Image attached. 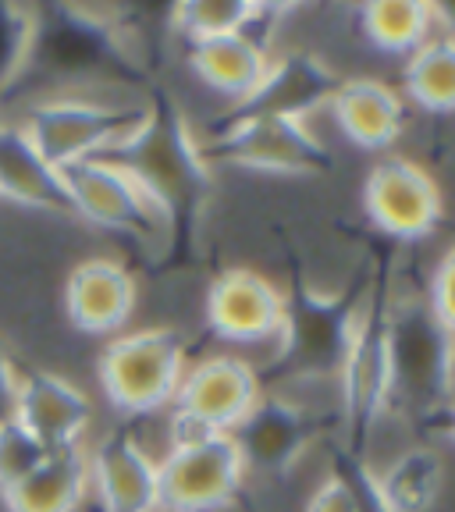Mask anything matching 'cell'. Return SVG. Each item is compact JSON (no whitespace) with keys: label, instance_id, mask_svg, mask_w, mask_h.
<instances>
[{"label":"cell","instance_id":"cell-3","mask_svg":"<svg viewBox=\"0 0 455 512\" xmlns=\"http://www.w3.org/2000/svg\"><path fill=\"white\" fill-rule=\"evenodd\" d=\"M185 370H189V356L175 331L136 328L104 345L96 360V381L118 413L150 416L175 406Z\"/></svg>","mask_w":455,"mask_h":512},{"label":"cell","instance_id":"cell-21","mask_svg":"<svg viewBox=\"0 0 455 512\" xmlns=\"http://www.w3.org/2000/svg\"><path fill=\"white\" fill-rule=\"evenodd\" d=\"M356 22L367 43H374L381 54L409 57L438 32L441 11L420 0H374L363 4Z\"/></svg>","mask_w":455,"mask_h":512},{"label":"cell","instance_id":"cell-27","mask_svg":"<svg viewBox=\"0 0 455 512\" xmlns=\"http://www.w3.org/2000/svg\"><path fill=\"white\" fill-rule=\"evenodd\" d=\"M424 306L434 317V324H438L445 335L455 338V246H448L438 264H434L431 281H427Z\"/></svg>","mask_w":455,"mask_h":512},{"label":"cell","instance_id":"cell-4","mask_svg":"<svg viewBox=\"0 0 455 512\" xmlns=\"http://www.w3.org/2000/svg\"><path fill=\"white\" fill-rule=\"evenodd\" d=\"M217 157L232 168L278 178H313L331 168L328 146L310 121L274 111H232L217 136Z\"/></svg>","mask_w":455,"mask_h":512},{"label":"cell","instance_id":"cell-5","mask_svg":"<svg viewBox=\"0 0 455 512\" xmlns=\"http://www.w3.org/2000/svg\"><path fill=\"white\" fill-rule=\"evenodd\" d=\"M61 171L64 185H68V200H72V214L104 228V232L132 235L136 242H157L175 228L168 214L157 207V200L121 168L118 160L93 157L68 164Z\"/></svg>","mask_w":455,"mask_h":512},{"label":"cell","instance_id":"cell-26","mask_svg":"<svg viewBox=\"0 0 455 512\" xmlns=\"http://www.w3.org/2000/svg\"><path fill=\"white\" fill-rule=\"evenodd\" d=\"M43 456H47V448L22 424H15L11 416L0 420V491L15 488L25 473H32L43 463Z\"/></svg>","mask_w":455,"mask_h":512},{"label":"cell","instance_id":"cell-17","mask_svg":"<svg viewBox=\"0 0 455 512\" xmlns=\"http://www.w3.org/2000/svg\"><path fill=\"white\" fill-rule=\"evenodd\" d=\"M313 434V424L299 399L281 392H264L253 413L242 420V427L232 434L242 448L249 470L281 473L306 452V441Z\"/></svg>","mask_w":455,"mask_h":512},{"label":"cell","instance_id":"cell-8","mask_svg":"<svg viewBox=\"0 0 455 512\" xmlns=\"http://www.w3.org/2000/svg\"><path fill=\"white\" fill-rule=\"evenodd\" d=\"M260 370L239 352H210L203 360H192L185 381L178 388L175 413L189 416L210 434H235L256 402L264 399Z\"/></svg>","mask_w":455,"mask_h":512},{"label":"cell","instance_id":"cell-29","mask_svg":"<svg viewBox=\"0 0 455 512\" xmlns=\"http://www.w3.org/2000/svg\"><path fill=\"white\" fill-rule=\"evenodd\" d=\"M448 438L455 441V406H452V413H448Z\"/></svg>","mask_w":455,"mask_h":512},{"label":"cell","instance_id":"cell-25","mask_svg":"<svg viewBox=\"0 0 455 512\" xmlns=\"http://www.w3.org/2000/svg\"><path fill=\"white\" fill-rule=\"evenodd\" d=\"M40 18L18 4H0V96L8 93L36 57Z\"/></svg>","mask_w":455,"mask_h":512},{"label":"cell","instance_id":"cell-13","mask_svg":"<svg viewBox=\"0 0 455 512\" xmlns=\"http://www.w3.org/2000/svg\"><path fill=\"white\" fill-rule=\"evenodd\" d=\"M11 420L22 424L47 452L79 448L93 424V402L72 377L57 370H22Z\"/></svg>","mask_w":455,"mask_h":512},{"label":"cell","instance_id":"cell-16","mask_svg":"<svg viewBox=\"0 0 455 512\" xmlns=\"http://www.w3.org/2000/svg\"><path fill=\"white\" fill-rule=\"evenodd\" d=\"M338 132L352 146L367 153H384L399 143L402 128H406V100L395 86L381 79H342L328 104Z\"/></svg>","mask_w":455,"mask_h":512},{"label":"cell","instance_id":"cell-7","mask_svg":"<svg viewBox=\"0 0 455 512\" xmlns=\"http://www.w3.org/2000/svg\"><path fill=\"white\" fill-rule=\"evenodd\" d=\"M363 210L377 232L399 242H420L438 232L445 203L434 175L409 157H384L367 171Z\"/></svg>","mask_w":455,"mask_h":512},{"label":"cell","instance_id":"cell-12","mask_svg":"<svg viewBox=\"0 0 455 512\" xmlns=\"http://www.w3.org/2000/svg\"><path fill=\"white\" fill-rule=\"evenodd\" d=\"M139 303V281L118 256H86L64 281V313L89 338L125 335Z\"/></svg>","mask_w":455,"mask_h":512},{"label":"cell","instance_id":"cell-28","mask_svg":"<svg viewBox=\"0 0 455 512\" xmlns=\"http://www.w3.org/2000/svg\"><path fill=\"white\" fill-rule=\"evenodd\" d=\"M18 377H22V367L15 363L11 349L0 342V420H8L11 406H15V392H18Z\"/></svg>","mask_w":455,"mask_h":512},{"label":"cell","instance_id":"cell-22","mask_svg":"<svg viewBox=\"0 0 455 512\" xmlns=\"http://www.w3.org/2000/svg\"><path fill=\"white\" fill-rule=\"evenodd\" d=\"M374 480L388 512H427L441 495L445 463L434 448L413 445L399 452L381 473H374Z\"/></svg>","mask_w":455,"mask_h":512},{"label":"cell","instance_id":"cell-19","mask_svg":"<svg viewBox=\"0 0 455 512\" xmlns=\"http://www.w3.org/2000/svg\"><path fill=\"white\" fill-rule=\"evenodd\" d=\"M338 82L342 79L317 54H306V50L274 54L264 86L256 89V96L249 104L235 107V111H274V114H296V118L310 121L313 111L331 104Z\"/></svg>","mask_w":455,"mask_h":512},{"label":"cell","instance_id":"cell-6","mask_svg":"<svg viewBox=\"0 0 455 512\" xmlns=\"http://www.w3.org/2000/svg\"><path fill=\"white\" fill-rule=\"evenodd\" d=\"M246 477L249 466L232 434L171 445L160 456V512H224Z\"/></svg>","mask_w":455,"mask_h":512},{"label":"cell","instance_id":"cell-11","mask_svg":"<svg viewBox=\"0 0 455 512\" xmlns=\"http://www.w3.org/2000/svg\"><path fill=\"white\" fill-rule=\"evenodd\" d=\"M338 399L352 434H367L395 399V349L388 313H363L345 363L338 370Z\"/></svg>","mask_w":455,"mask_h":512},{"label":"cell","instance_id":"cell-2","mask_svg":"<svg viewBox=\"0 0 455 512\" xmlns=\"http://www.w3.org/2000/svg\"><path fill=\"white\" fill-rule=\"evenodd\" d=\"M143 107L146 104H136V100L64 89V93L40 96L36 104L25 107L18 121L50 164L68 168L79 160L107 157L136 128Z\"/></svg>","mask_w":455,"mask_h":512},{"label":"cell","instance_id":"cell-9","mask_svg":"<svg viewBox=\"0 0 455 512\" xmlns=\"http://www.w3.org/2000/svg\"><path fill=\"white\" fill-rule=\"evenodd\" d=\"M203 317H207L214 338L256 349V345L281 342L288 320V296L267 274L253 271V267H228L210 281Z\"/></svg>","mask_w":455,"mask_h":512},{"label":"cell","instance_id":"cell-18","mask_svg":"<svg viewBox=\"0 0 455 512\" xmlns=\"http://www.w3.org/2000/svg\"><path fill=\"white\" fill-rule=\"evenodd\" d=\"M271 61L274 54L256 32H232V36H217V40L189 43L192 75L217 96L232 100L235 107L249 104L256 89L264 86Z\"/></svg>","mask_w":455,"mask_h":512},{"label":"cell","instance_id":"cell-24","mask_svg":"<svg viewBox=\"0 0 455 512\" xmlns=\"http://www.w3.org/2000/svg\"><path fill=\"white\" fill-rule=\"evenodd\" d=\"M260 18H264V4H246V0H192V4H175L171 11V25L178 36H185V43L253 32Z\"/></svg>","mask_w":455,"mask_h":512},{"label":"cell","instance_id":"cell-1","mask_svg":"<svg viewBox=\"0 0 455 512\" xmlns=\"http://www.w3.org/2000/svg\"><path fill=\"white\" fill-rule=\"evenodd\" d=\"M150 192L157 207L175 224L207 203L214 168L185 114L171 100H150L136 128L107 153Z\"/></svg>","mask_w":455,"mask_h":512},{"label":"cell","instance_id":"cell-23","mask_svg":"<svg viewBox=\"0 0 455 512\" xmlns=\"http://www.w3.org/2000/svg\"><path fill=\"white\" fill-rule=\"evenodd\" d=\"M402 93L420 111L455 114V32H434L424 47L406 57Z\"/></svg>","mask_w":455,"mask_h":512},{"label":"cell","instance_id":"cell-15","mask_svg":"<svg viewBox=\"0 0 455 512\" xmlns=\"http://www.w3.org/2000/svg\"><path fill=\"white\" fill-rule=\"evenodd\" d=\"M0 200L43 214H72L64 171L43 157L18 118H0Z\"/></svg>","mask_w":455,"mask_h":512},{"label":"cell","instance_id":"cell-20","mask_svg":"<svg viewBox=\"0 0 455 512\" xmlns=\"http://www.w3.org/2000/svg\"><path fill=\"white\" fill-rule=\"evenodd\" d=\"M0 495L8 512H79L89 498V452L82 445L47 452L36 470Z\"/></svg>","mask_w":455,"mask_h":512},{"label":"cell","instance_id":"cell-10","mask_svg":"<svg viewBox=\"0 0 455 512\" xmlns=\"http://www.w3.org/2000/svg\"><path fill=\"white\" fill-rule=\"evenodd\" d=\"M363 313L338 296L303 292L288 299V320L278 352L292 367V377H338Z\"/></svg>","mask_w":455,"mask_h":512},{"label":"cell","instance_id":"cell-14","mask_svg":"<svg viewBox=\"0 0 455 512\" xmlns=\"http://www.w3.org/2000/svg\"><path fill=\"white\" fill-rule=\"evenodd\" d=\"M89 495L100 512H160V456L132 434H111L89 452Z\"/></svg>","mask_w":455,"mask_h":512}]
</instances>
